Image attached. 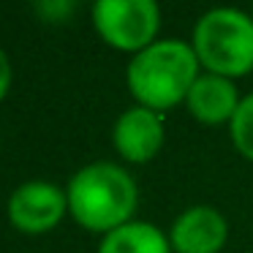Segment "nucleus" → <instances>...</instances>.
Masks as SVG:
<instances>
[{
  "instance_id": "nucleus-12",
  "label": "nucleus",
  "mask_w": 253,
  "mask_h": 253,
  "mask_svg": "<svg viewBox=\"0 0 253 253\" xmlns=\"http://www.w3.org/2000/svg\"><path fill=\"white\" fill-rule=\"evenodd\" d=\"M251 17H253V11H251Z\"/></svg>"
},
{
  "instance_id": "nucleus-5",
  "label": "nucleus",
  "mask_w": 253,
  "mask_h": 253,
  "mask_svg": "<svg viewBox=\"0 0 253 253\" xmlns=\"http://www.w3.org/2000/svg\"><path fill=\"white\" fill-rule=\"evenodd\" d=\"M68 210V199L52 182H25L8 199V220L19 231L41 234L60 223Z\"/></svg>"
},
{
  "instance_id": "nucleus-6",
  "label": "nucleus",
  "mask_w": 253,
  "mask_h": 253,
  "mask_svg": "<svg viewBox=\"0 0 253 253\" xmlns=\"http://www.w3.org/2000/svg\"><path fill=\"white\" fill-rule=\"evenodd\" d=\"M164 117L161 112H153L147 106H131L117 117L112 128L115 150L131 164H147L164 147Z\"/></svg>"
},
{
  "instance_id": "nucleus-2",
  "label": "nucleus",
  "mask_w": 253,
  "mask_h": 253,
  "mask_svg": "<svg viewBox=\"0 0 253 253\" xmlns=\"http://www.w3.org/2000/svg\"><path fill=\"white\" fill-rule=\"evenodd\" d=\"M74 220L90 231H109L131 223L139 204L136 180L123 166L95 161L79 169L66 188Z\"/></svg>"
},
{
  "instance_id": "nucleus-7",
  "label": "nucleus",
  "mask_w": 253,
  "mask_h": 253,
  "mask_svg": "<svg viewBox=\"0 0 253 253\" xmlns=\"http://www.w3.org/2000/svg\"><path fill=\"white\" fill-rule=\"evenodd\" d=\"M229 240V223L223 212L207 204L188 207L174 218L169 242L174 253H220Z\"/></svg>"
},
{
  "instance_id": "nucleus-4",
  "label": "nucleus",
  "mask_w": 253,
  "mask_h": 253,
  "mask_svg": "<svg viewBox=\"0 0 253 253\" xmlns=\"http://www.w3.org/2000/svg\"><path fill=\"white\" fill-rule=\"evenodd\" d=\"M93 25L112 49L139 55L158 41L161 8L153 0H98Z\"/></svg>"
},
{
  "instance_id": "nucleus-3",
  "label": "nucleus",
  "mask_w": 253,
  "mask_h": 253,
  "mask_svg": "<svg viewBox=\"0 0 253 253\" xmlns=\"http://www.w3.org/2000/svg\"><path fill=\"white\" fill-rule=\"evenodd\" d=\"M191 46L207 74L245 77L253 71V17L240 8H210L193 25Z\"/></svg>"
},
{
  "instance_id": "nucleus-11",
  "label": "nucleus",
  "mask_w": 253,
  "mask_h": 253,
  "mask_svg": "<svg viewBox=\"0 0 253 253\" xmlns=\"http://www.w3.org/2000/svg\"><path fill=\"white\" fill-rule=\"evenodd\" d=\"M8 87H11V63H8L6 52L0 49V101L6 98Z\"/></svg>"
},
{
  "instance_id": "nucleus-9",
  "label": "nucleus",
  "mask_w": 253,
  "mask_h": 253,
  "mask_svg": "<svg viewBox=\"0 0 253 253\" xmlns=\"http://www.w3.org/2000/svg\"><path fill=\"white\" fill-rule=\"evenodd\" d=\"M98 253H174V251H171L169 234H164L158 226L144 223V220H131V223L104 234Z\"/></svg>"
},
{
  "instance_id": "nucleus-1",
  "label": "nucleus",
  "mask_w": 253,
  "mask_h": 253,
  "mask_svg": "<svg viewBox=\"0 0 253 253\" xmlns=\"http://www.w3.org/2000/svg\"><path fill=\"white\" fill-rule=\"evenodd\" d=\"M199 74L202 66L188 41L158 39L131 57L126 82L139 106L166 112L188 98Z\"/></svg>"
},
{
  "instance_id": "nucleus-8",
  "label": "nucleus",
  "mask_w": 253,
  "mask_h": 253,
  "mask_svg": "<svg viewBox=\"0 0 253 253\" xmlns=\"http://www.w3.org/2000/svg\"><path fill=\"white\" fill-rule=\"evenodd\" d=\"M240 101L242 98L237 93L234 79L204 71L193 82L191 93L185 98V106L199 123H204V126H220V123H231Z\"/></svg>"
},
{
  "instance_id": "nucleus-10",
  "label": "nucleus",
  "mask_w": 253,
  "mask_h": 253,
  "mask_svg": "<svg viewBox=\"0 0 253 253\" xmlns=\"http://www.w3.org/2000/svg\"><path fill=\"white\" fill-rule=\"evenodd\" d=\"M229 131H231V142H234L237 153L242 158L253 161V93H248L240 101V106H237L234 117L229 123Z\"/></svg>"
}]
</instances>
